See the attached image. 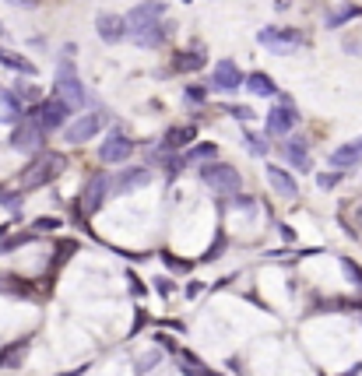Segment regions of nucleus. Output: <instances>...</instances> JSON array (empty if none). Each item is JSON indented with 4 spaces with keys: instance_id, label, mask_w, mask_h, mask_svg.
<instances>
[{
    "instance_id": "34",
    "label": "nucleus",
    "mask_w": 362,
    "mask_h": 376,
    "mask_svg": "<svg viewBox=\"0 0 362 376\" xmlns=\"http://www.w3.org/2000/svg\"><path fill=\"white\" fill-rule=\"evenodd\" d=\"M166 264L173 267V271H190V264H183V260H176V257H169V253H166Z\"/></svg>"
},
{
    "instance_id": "19",
    "label": "nucleus",
    "mask_w": 362,
    "mask_h": 376,
    "mask_svg": "<svg viewBox=\"0 0 362 376\" xmlns=\"http://www.w3.org/2000/svg\"><path fill=\"white\" fill-rule=\"evenodd\" d=\"M285 155H288V162H292V166H299L302 173L309 169V148H306V141H302V137H292V141L285 144Z\"/></svg>"
},
{
    "instance_id": "33",
    "label": "nucleus",
    "mask_w": 362,
    "mask_h": 376,
    "mask_svg": "<svg viewBox=\"0 0 362 376\" xmlns=\"http://www.w3.org/2000/svg\"><path fill=\"white\" fill-rule=\"evenodd\" d=\"M187 99H190V102H204V88H200V85H190V88H187Z\"/></svg>"
},
{
    "instance_id": "24",
    "label": "nucleus",
    "mask_w": 362,
    "mask_h": 376,
    "mask_svg": "<svg viewBox=\"0 0 362 376\" xmlns=\"http://www.w3.org/2000/svg\"><path fill=\"white\" fill-rule=\"evenodd\" d=\"M212 155H215V144H193V148H187L183 162H204V158H212Z\"/></svg>"
},
{
    "instance_id": "11",
    "label": "nucleus",
    "mask_w": 362,
    "mask_h": 376,
    "mask_svg": "<svg viewBox=\"0 0 362 376\" xmlns=\"http://www.w3.org/2000/svg\"><path fill=\"white\" fill-rule=\"evenodd\" d=\"M295 123H299V113L292 110L288 102H285V105H275V110L268 113V134H271V137H282V134H288Z\"/></svg>"
},
{
    "instance_id": "13",
    "label": "nucleus",
    "mask_w": 362,
    "mask_h": 376,
    "mask_svg": "<svg viewBox=\"0 0 362 376\" xmlns=\"http://www.w3.org/2000/svg\"><path fill=\"white\" fill-rule=\"evenodd\" d=\"M327 162H331L334 169H355V166L362 162V144H359V141H348V144L334 148V151L327 155Z\"/></svg>"
},
{
    "instance_id": "26",
    "label": "nucleus",
    "mask_w": 362,
    "mask_h": 376,
    "mask_svg": "<svg viewBox=\"0 0 362 376\" xmlns=\"http://www.w3.org/2000/svg\"><path fill=\"white\" fill-rule=\"evenodd\" d=\"M341 267H345V275H348V278H352V282H355L359 289H362V267H355V264H352L348 257H341Z\"/></svg>"
},
{
    "instance_id": "3",
    "label": "nucleus",
    "mask_w": 362,
    "mask_h": 376,
    "mask_svg": "<svg viewBox=\"0 0 362 376\" xmlns=\"http://www.w3.org/2000/svg\"><path fill=\"white\" fill-rule=\"evenodd\" d=\"M74 110H71V105H64L57 95H49L46 102H39V110L32 113V120L39 123V130L42 134H49V130H60L64 123H67V117H71Z\"/></svg>"
},
{
    "instance_id": "9",
    "label": "nucleus",
    "mask_w": 362,
    "mask_h": 376,
    "mask_svg": "<svg viewBox=\"0 0 362 376\" xmlns=\"http://www.w3.org/2000/svg\"><path fill=\"white\" fill-rule=\"evenodd\" d=\"M130 151H134L130 137H127V134H120V130H113L106 141H102L98 158H102V162H123V158H130Z\"/></svg>"
},
{
    "instance_id": "27",
    "label": "nucleus",
    "mask_w": 362,
    "mask_h": 376,
    "mask_svg": "<svg viewBox=\"0 0 362 376\" xmlns=\"http://www.w3.org/2000/svg\"><path fill=\"white\" fill-rule=\"evenodd\" d=\"M246 144H250V151H253V155H264V151H268V144H264V137H261V134H246Z\"/></svg>"
},
{
    "instance_id": "2",
    "label": "nucleus",
    "mask_w": 362,
    "mask_h": 376,
    "mask_svg": "<svg viewBox=\"0 0 362 376\" xmlns=\"http://www.w3.org/2000/svg\"><path fill=\"white\" fill-rule=\"evenodd\" d=\"M60 169H64V158L60 155H42V158H35V162L25 169V176H21V190H32V187H42L49 180H57Z\"/></svg>"
},
{
    "instance_id": "5",
    "label": "nucleus",
    "mask_w": 362,
    "mask_h": 376,
    "mask_svg": "<svg viewBox=\"0 0 362 376\" xmlns=\"http://www.w3.org/2000/svg\"><path fill=\"white\" fill-rule=\"evenodd\" d=\"M200 180L208 183L212 190H218V194H232V190H239V173H236L232 166H225V162H212V166H204V169H200Z\"/></svg>"
},
{
    "instance_id": "1",
    "label": "nucleus",
    "mask_w": 362,
    "mask_h": 376,
    "mask_svg": "<svg viewBox=\"0 0 362 376\" xmlns=\"http://www.w3.org/2000/svg\"><path fill=\"white\" fill-rule=\"evenodd\" d=\"M57 99L64 105H71V110H81V105L88 102V92H85L81 78L74 74V64L71 60H60V71H57Z\"/></svg>"
},
{
    "instance_id": "28",
    "label": "nucleus",
    "mask_w": 362,
    "mask_h": 376,
    "mask_svg": "<svg viewBox=\"0 0 362 376\" xmlns=\"http://www.w3.org/2000/svg\"><path fill=\"white\" fill-rule=\"evenodd\" d=\"M338 180H341V173H320V176H317L320 190H331V187H338Z\"/></svg>"
},
{
    "instance_id": "29",
    "label": "nucleus",
    "mask_w": 362,
    "mask_h": 376,
    "mask_svg": "<svg viewBox=\"0 0 362 376\" xmlns=\"http://www.w3.org/2000/svg\"><path fill=\"white\" fill-rule=\"evenodd\" d=\"M155 362H162V355H159V352H148V355H144V359H141V362H137V366H141V369H137V373H148V369H151V366H155Z\"/></svg>"
},
{
    "instance_id": "17",
    "label": "nucleus",
    "mask_w": 362,
    "mask_h": 376,
    "mask_svg": "<svg viewBox=\"0 0 362 376\" xmlns=\"http://www.w3.org/2000/svg\"><path fill=\"white\" fill-rule=\"evenodd\" d=\"M193 123H187V127H169L166 130V137H162V148L166 151H173V148H183V144H190L193 141Z\"/></svg>"
},
{
    "instance_id": "20",
    "label": "nucleus",
    "mask_w": 362,
    "mask_h": 376,
    "mask_svg": "<svg viewBox=\"0 0 362 376\" xmlns=\"http://www.w3.org/2000/svg\"><path fill=\"white\" fill-rule=\"evenodd\" d=\"M0 120H4V123H18L21 120V99L18 95H11V92L0 95Z\"/></svg>"
},
{
    "instance_id": "6",
    "label": "nucleus",
    "mask_w": 362,
    "mask_h": 376,
    "mask_svg": "<svg viewBox=\"0 0 362 376\" xmlns=\"http://www.w3.org/2000/svg\"><path fill=\"white\" fill-rule=\"evenodd\" d=\"M257 42L275 49V53H292L302 46V35L295 28H264V32H257Z\"/></svg>"
},
{
    "instance_id": "38",
    "label": "nucleus",
    "mask_w": 362,
    "mask_h": 376,
    "mask_svg": "<svg viewBox=\"0 0 362 376\" xmlns=\"http://www.w3.org/2000/svg\"><path fill=\"white\" fill-rule=\"evenodd\" d=\"M355 222H359V229H362V204L355 207Z\"/></svg>"
},
{
    "instance_id": "21",
    "label": "nucleus",
    "mask_w": 362,
    "mask_h": 376,
    "mask_svg": "<svg viewBox=\"0 0 362 376\" xmlns=\"http://www.w3.org/2000/svg\"><path fill=\"white\" fill-rule=\"evenodd\" d=\"M246 88H250L253 95H275V92H278L275 78H268L264 71H253V74L246 78Z\"/></svg>"
},
{
    "instance_id": "16",
    "label": "nucleus",
    "mask_w": 362,
    "mask_h": 376,
    "mask_svg": "<svg viewBox=\"0 0 362 376\" xmlns=\"http://www.w3.org/2000/svg\"><path fill=\"white\" fill-rule=\"evenodd\" d=\"M151 183V173L148 169H127V173H120V180H117V194H130V190H137V187H148Z\"/></svg>"
},
{
    "instance_id": "8",
    "label": "nucleus",
    "mask_w": 362,
    "mask_h": 376,
    "mask_svg": "<svg viewBox=\"0 0 362 376\" xmlns=\"http://www.w3.org/2000/svg\"><path fill=\"white\" fill-rule=\"evenodd\" d=\"M102 113H88V117H78L67 130H64V137H67V144H85V141H92L95 134H98V127H102Z\"/></svg>"
},
{
    "instance_id": "4",
    "label": "nucleus",
    "mask_w": 362,
    "mask_h": 376,
    "mask_svg": "<svg viewBox=\"0 0 362 376\" xmlns=\"http://www.w3.org/2000/svg\"><path fill=\"white\" fill-rule=\"evenodd\" d=\"M162 15H166V4H162V0H144V4L130 8V15L123 18V25H127L130 35H137V32H144V28H151V25H159Z\"/></svg>"
},
{
    "instance_id": "14",
    "label": "nucleus",
    "mask_w": 362,
    "mask_h": 376,
    "mask_svg": "<svg viewBox=\"0 0 362 376\" xmlns=\"http://www.w3.org/2000/svg\"><path fill=\"white\" fill-rule=\"evenodd\" d=\"M95 28H98V39L102 42H120L127 35V25L120 15H98L95 18Z\"/></svg>"
},
{
    "instance_id": "30",
    "label": "nucleus",
    "mask_w": 362,
    "mask_h": 376,
    "mask_svg": "<svg viewBox=\"0 0 362 376\" xmlns=\"http://www.w3.org/2000/svg\"><path fill=\"white\" fill-rule=\"evenodd\" d=\"M352 15H362V8H348V11H341V15H331L327 18V25H341L345 18H352Z\"/></svg>"
},
{
    "instance_id": "23",
    "label": "nucleus",
    "mask_w": 362,
    "mask_h": 376,
    "mask_svg": "<svg viewBox=\"0 0 362 376\" xmlns=\"http://www.w3.org/2000/svg\"><path fill=\"white\" fill-rule=\"evenodd\" d=\"M25 348H28V341H18V345L4 348V352H0V369H4V366H18L21 355H25Z\"/></svg>"
},
{
    "instance_id": "40",
    "label": "nucleus",
    "mask_w": 362,
    "mask_h": 376,
    "mask_svg": "<svg viewBox=\"0 0 362 376\" xmlns=\"http://www.w3.org/2000/svg\"><path fill=\"white\" fill-rule=\"evenodd\" d=\"M359 144H362V137H359Z\"/></svg>"
},
{
    "instance_id": "31",
    "label": "nucleus",
    "mask_w": 362,
    "mask_h": 376,
    "mask_svg": "<svg viewBox=\"0 0 362 376\" xmlns=\"http://www.w3.org/2000/svg\"><path fill=\"white\" fill-rule=\"evenodd\" d=\"M4 207H8V211H18V207H21V194L4 190Z\"/></svg>"
},
{
    "instance_id": "37",
    "label": "nucleus",
    "mask_w": 362,
    "mask_h": 376,
    "mask_svg": "<svg viewBox=\"0 0 362 376\" xmlns=\"http://www.w3.org/2000/svg\"><path fill=\"white\" fill-rule=\"evenodd\" d=\"M8 4H15V8H35L39 0H8Z\"/></svg>"
},
{
    "instance_id": "10",
    "label": "nucleus",
    "mask_w": 362,
    "mask_h": 376,
    "mask_svg": "<svg viewBox=\"0 0 362 376\" xmlns=\"http://www.w3.org/2000/svg\"><path fill=\"white\" fill-rule=\"evenodd\" d=\"M106 194H110V180H106V173H95L92 180H88V187H85V194H81V207H85V214H95L98 207H102V200H106Z\"/></svg>"
},
{
    "instance_id": "36",
    "label": "nucleus",
    "mask_w": 362,
    "mask_h": 376,
    "mask_svg": "<svg viewBox=\"0 0 362 376\" xmlns=\"http://www.w3.org/2000/svg\"><path fill=\"white\" fill-rule=\"evenodd\" d=\"M232 207H253L250 197H232Z\"/></svg>"
},
{
    "instance_id": "22",
    "label": "nucleus",
    "mask_w": 362,
    "mask_h": 376,
    "mask_svg": "<svg viewBox=\"0 0 362 376\" xmlns=\"http://www.w3.org/2000/svg\"><path fill=\"white\" fill-rule=\"evenodd\" d=\"M0 64H4L8 71H18V74H35V64L32 60H25V57H18V53H8V49H0Z\"/></svg>"
},
{
    "instance_id": "18",
    "label": "nucleus",
    "mask_w": 362,
    "mask_h": 376,
    "mask_svg": "<svg viewBox=\"0 0 362 376\" xmlns=\"http://www.w3.org/2000/svg\"><path fill=\"white\" fill-rule=\"evenodd\" d=\"M166 35H169V25H166V28H162V25H151V28L130 35V39H134L137 46H144V49H155V46H162V42H166Z\"/></svg>"
},
{
    "instance_id": "7",
    "label": "nucleus",
    "mask_w": 362,
    "mask_h": 376,
    "mask_svg": "<svg viewBox=\"0 0 362 376\" xmlns=\"http://www.w3.org/2000/svg\"><path fill=\"white\" fill-rule=\"evenodd\" d=\"M11 144H15L18 151H39V148L46 144V134L39 130V123H35L32 117H21L18 127H15V134H11Z\"/></svg>"
},
{
    "instance_id": "25",
    "label": "nucleus",
    "mask_w": 362,
    "mask_h": 376,
    "mask_svg": "<svg viewBox=\"0 0 362 376\" xmlns=\"http://www.w3.org/2000/svg\"><path fill=\"white\" fill-rule=\"evenodd\" d=\"M204 60H200V53H180V57H176V67L180 71H197Z\"/></svg>"
},
{
    "instance_id": "39",
    "label": "nucleus",
    "mask_w": 362,
    "mask_h": 376,
    "mask_svg": "<svg viewBox=\"0 0 362 376\" xmlns=\"http://www.w3.org/2000/svg\"><path fill=\"white\" fill-rule=\"evenodd\" d=\"M0 35H4V25H0Z\"/></svg>"
},
{
    "instance_id": "12",
    "label": "nucleus",
    "mask_w": 362,
    "mask_h": 376,
    "mask_svg": "<svg viewBox=\"0 0 362 376\" xmlns=\"http://www.w3.org/2000/svg\"><path fill=\"white\" fill-rule=\"evenodd\" d=\"M212 85L222 88V92H236L243 85V74H239V67L232 60H218L215 64V74H212Z\"/></svg>"
},
{
    "instance_id": "35",
    "label": "nucleus",
    "mask_w": 362,
    "mask_h": 376,
    "mask_svg": "<svg viewBox=\"0 0 362 376\" xmlns=\"http://www.w3.org/2000/svg\"><path fill=\"white\" fill-rule=\"evenodd\" d=\"M232 113H236V117H239V120H250V117H253V113H250V110H246V105H232Z\"/></svg>"
},
{
    "instance_id": "32",
    "label": "nucleus",
    "mask_w": 362,
    "mask_h": 376,
    "mask_svg": "<svg viewBox=\"0 0 362 376\" xmlns=\"http://www.w3.org/2000/svg\"><path fill=\"white\" fill-rule=\"evenodd\" d=\"M57 225H60L57 219H39V222H35L32 229H35V232H49V229H57Z\"/></svg>"
},
{
    "instance_id": "15",
    "label": "nucleus",
    "mask_w": 362,
    "mask_h": 376,
    "mask_svg": "<svg viewBox=\"0 0 362 376\" xmlns=\"http://www.w3.org/2000/svg\"><path fill=\"white\" fill-rule=\"evenodd\" d=\"M268 183H271L282 197H288V200H292V197H299V183H295L285 169H278V166H268Z\"/></svg>"
}]
</instances>
